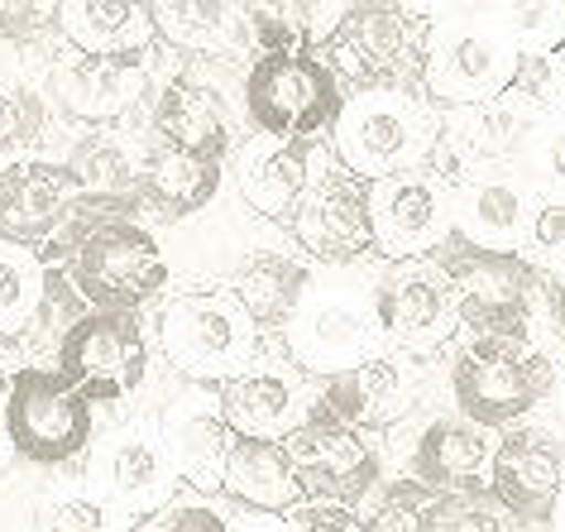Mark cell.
<instances>
[{"label": "cell", "mask_w": 565, "mask_h": 532, "mask_svg": "<svg viewBox=\"0 0 565 532\" xmlns=\"http://www.w3.org/2000/svg\"><path fill=\"white\" fill-rule=\"evenodd\" d=\"M431 259L456 288L460 327L470 336L536 341V302H546V278L522 255H499V249H479L450 235Z\"/></svg>", "instance_id": "cell-8"}, {"label": "cell", "mask_w": 565, "mask_h": 532, "mask_svg": "<svg viewBox=\"0 0 565 532\" xmlns=\"http://www.w3.org/2000/svg\"><path fill=\"white\" fill-rule=\"evenodd\" d=\"M565 494V437L561 427L522 417L518 427L499 432L489 466V499L513 523H551Z\"/></svg>", "instance_id": "cell-15"}, {"label": "cell", "mask_w": 565, "mask_h": 532, "mask_svg": "<svg viewBox=\"0 0 565 532\" xmlns=\"http://www.w3.org/2000/svg\"><path fill=\"white\" fill-rule=\"evenodd\" d=\"M331 153L360 183L436 168L441 110L422 92H350L331 125Z\"/></svg>", "instance_id": "cell-3"}, {"label": "cell", "mask_w": 565, "mask_h": 532, "mask_svg": "<svg viewBox=\"0 0 565 532\" xmlns=\"http://www.w3.org/2000/svg\"><path fill=\"white\" fill-rule=\"evenodd\" d=\"M159 427H163V441L173 451V466L178 475L188 480L196 494H221V475H225V456H231V432L221 423V408H216V394L206 389H188L178 394L173 403H163L159 413Z\"/></svg>", "instance_id": "cell-28"}, {"label": "cell", "mask_w": 565, "mask_h": 532, "mask_svg": "<svg viewBox=\"0 0 565 532\" xmlns=\"http://www.w3.org/2000/svg\"><path fill=\"white\" fill-rule=\"evenodd\" d=\"M49 130V96L30 82L0 87V153L34 149Z\"/></svg>", "instance_id": "cell-39"}, {"label": "cell", "mask_w": 565, "mask_h": 532, "mask_svg": "<svg viewBox=\"0 0 565 532\" xmlns=\"http://www.w3.org/2000/svg\"><path fill=\"white\" fill-rule=\"evenodd\" d=\"M245 34L254 58H278V53H312L298 24V6H245Z\"/></svg>", "instance_id": "cell-41"}, {"label": "cell", "mask_w": 565, "mask_h": 532, "mask_svg": "<svg viewBox=\"0 0 565 532\" xmlns=\"http://www.w3.org/2000/svg\"><path fill=\"white\" fill-rule=\"evenodd\" d=\"M34 532H130V523L116 503H106L92 489H58V494L39 499Z\"/></svg>", "instance_id": "cell-37"}, {"label": "cell", "mask_w": 565, "mask_h": 532, "mask_svg": "<svg viewBox=\"0 0 565 532\" xmlns=\"http://www.w3.org/2000/svg\"><path fill=\"white\" fill-rule=\"evenodd\" d=\"M522 259L542 278H565V192H536Z\"/></svg>", "instance_id": "cell-38"}, {"label": "cell", "mask_w": 565, "mask_h": 532, "mask_svg": "<svg viewBox=\"0 0 565 532\" xmlns=\"http://www.w3.org/2000/svg\"><path fill=\"white\" fill-rule=\"evenodd\" d=\"M221 494L231 503H239L245 513H259V518H282L302 503L298 475H292L282 446L278 441H245V437L231 441Z\"/></svg>", "instance_id": "cell-30"}, {"label": "cell", "mask_w": 565, "mask_h": 532, "mask_svg": "<svg viewBox=\"0 0 565 532\" xmlns=\"http://www.w3.org/2000/svg\"><path fill=\"white\" fill-rule=\"evenodd\" d=\"M130 532H231V513L211 499H173L163 509L135 518Z\"/></svg>", "instance_id": "cell-42"}, {"label": "cell", "mask_w": 565, "mask_h": 532, "mask_svg": "<svg viewBox=\"0 0 565 532\" xmlns=\"http://www.w3.org/2000/svg\"><path fill=\"white\" fill-rule=\"evenodd\" d=\"M321 403V389L307 384V374H298L288 360H268L259 355L239 380L216 389V408L231 437L245 441H278L288 432H298L312 408Z\"/></svg>", "instance_id": "cell-18"}, {"label": "cell", "mask_w": 565, "mask_h": 532, "mask_svg": "<svg viewBox=\"0 0 565 532\" xmlns=\"http://www.w3.org/2000/svg\"><path fill=\"white\" fill-rule=\"evenodd\" d=\"M282 532H360V513L341 509V503H321V499H302L292 513L278 518Z\"/></svg>", "instance_id": "cell-45"}, {"label": "cell", "mask_w": 565, "mask_h": 532, "mask_svg": "<svg viewBox=\"0 0 565 532\" xmlns=\"http://www.w3.org/2000/svg\"><path fill=\"white\" fill-rule=\"evenodd\" d=\"M556 518H561V528H565V494H561V503H556Z\"/></svg>", "instance_id": "cell-50"}, {"label": "cell", "mask_w": 565, "mask_h": 532, "mask_svg": "<svg viewBox=\"0 0 565 532\" xmlns=\"http://www.w3.org/2000/svg\"><path fill=\"white\" fill-rule=\"evenodd\" d=\"M532 130H536V120L513 110L508 102L441 110L436 173H441L450 188L465 183V178H479V173H503L508 163H522Z\"/></svg>", "instance_id": "cell-22"}, {"label": "cell", "mask_w": 565, "mask_h": 532, "mask_svg": "<svg viewBox=\"0 0 565 532\" xmlns=\"http://www.w3.org/2000/svg\"><path fill=\"white\" fill-rule=\"evenodd\" d=\"M10 456L39 470H63L82 460L96 441V408L53 365H20L0 403Z\"/></svg>", "instance_id": "cell-7"}, {"label": "cell", "mask_w": 565, "mask_h": 532, "mask_svg": "<svg viewBox=\"0 0 565 532\" xmlns=\"http://www.w3.org/2000/svg\"><path fill=\"white\" fill-rule=\"evenodd\" d=\"M551 398H556V408L565 417V360H561V370H556V389H551Z\"/></svg>", "instance_id": "cell-48"}, {"label": "cell", "mask_w": 565, "mask_h": 532, "mask_svg": "<svg viewBox=\"0 0 565 532\" xmlns=\"http://www.w3.org/2000/svg\"><path fill=\"white\" fill-rule=\"evenodd\" d=\"M431 20L413 6H350L321 58L350 92H422Z\"/></svg>", "instance_id": "cell-6"}, {"label": "cell", "mask_w": 565, "mask_h": 532, "mask_svg": "<svg viewBox=\"0 0 565 532\" xmlns=\"http://www.w3.org/2000/svg\"><path fill=\"white\" fill-rule=\"evenodd\" d=\"M288 235L307 249L321 269H355L364 255H374V226H370V183H360L355 173H345L341 163L321 168L317 188L307 192L302 212L292 216Z\"/></svg>", "instance_id": "cell-16"}, {"label": "cell", "mask_w": 565, "mask_h": 532, "mask_svg": "<svg viewBox=\"0 0 565 532\" xmlns=\"http://www.w3.org/2000/svg\"><path fill=\"white\" fill-rule=\"evenodd\" d=\"M231 532H282V528H278V518L254 513V518H231Z\"/></svg>", "instance_id": "cell-47"}, {"label": "cell", "mask_w": 565, "mask_h": 532, "mask_svg": "<svg viewBox=\"0 0 565 532\" xmlns=\"http://www.w3.org/2000/svg\"><path fill=\"white\" fill-rule=\"evenodd\" d=\"M53 106L67 120L110 125L149 96V53H77L67 49L49 73Z\"/></svg>", "instance_id": "cell-20"}, {"label": "cell", "mask_w": 565, "mask_h": 532, "mask_svg": "<svg viewBox=\"0 0 565 532\" xmlns=\"http://www.w3.org/2000/svg\"><path fill=\"white\" fill-rule=\"evenodd\" d=\"M0 39L6 44H39L58 34V6H0Z\"/></svg>", "instance_id": "cell-44"}, {"label": "cell", "mask_w": 565, "mask_h": 532, "mask_svg": "<svg viewBox=\"0 0 565 532\" xmlns=\"http://www.w3.org/2000/svg\"><path fill=\"white\" fill-rule=\"evenodd\" d=\"M53 370L92 403H125L149 384V331L139 312H87L63 336Z\"/></svg>", "instance_id": "cell-12"}, {"label": "cell", "mask_w": 565, "mask_h": 532, "mask_svg": "<svg viewBox=\"0 0 565 532\" xmlns=\"http://www.w3.org/2000/svg\"><path fill=\"white\" fill-rule=\"evenodd\" d=\"M370 302H374V317H379V331H384L388 350H403L413 360L450 345L465 331L456 288H450V278L436 259H403V264L374 269Z\"/></svg>", "instance_id": "cell-11"}, {"label": "cell", "mask_w": 565, "mask_h": 532, "mask_svg": "<svg viewBox=\"0 0 565 532\" xmlns=\"http://www.w3.org/2000/svg\"><path fill=\"white\" fill-rule=\"evenodd\" d=\"M239 106L249 130L264 139H321L341 116L345 87L321 53H278L249 63L239 77Z\"/></svg>", "instance_id": "cell-9"}, {"label": "cell", "mask_w": 565, "mask_h": 532, "mask_svg": "<svg viewBox=\"0 0 565 532\" xmlns=\"http://www.w3.org/2000/svg\"><path fill=\"white\" fill-rule=\"evenodd\" d=\"M39 259L63 269L92 312H139L173 284V259L135 198H82Z\"/></svg>", "instance_id": "cell-1"}, {"label": "cell", "mask_w": 565, "mask_h": 532, "mask_svg": "<svg viewBox=\"0 0 565 532\" xmlns=\"http://www.w3.org/2000/svg\"><path fill=\"white\" fill-rule=\"evenodd\" d=\"M10 456V441H6V427H0V460Z\"/></svg>", "instance_id": "cell-49"}, {"label": "cell", "mask_w": 565, "mask_h": 532, "mask_svg": "<svg viewBox=\"0 0 565 532\" xmlns=\"http://www.w3.org/2000/svg\"><path fill=\"white\" fill-rule=\"evenodd\" d=\"M159 350L178 380L221 389L264 355V336L231 298V288H188L159 307Z\"/></svg>", "instance_id": "cell-4"}, {"label": "cell", "mask_w": 565, "mask_h": 532, "mask_svg": "<svg viewBox=\"0 0 565 532\" xmlns=\"http://www.w3.org/2000/svg\"><path fill=\"white\" fill-rule=\"evenodd\" d=\"M436 518H441V494L422 489L407 475H393L364 499L360 532H436Z\"/></svg>", "instance_id": "cell-35"}, {"label": "cell", "mask_w": 565, "mask_h": 532, "mask_svg": "<svg viewBox=\"0 0 565 532\" xmlns=\"http://www.w3.org/2000/svg\"><path fill=\"white\" fill-rule=\"evenodd\" d=\"M518 168L536 192H565V110L536 120L527 153H522Z\"/></svg>", "instance_id": "cell-40"}, {"label": "cell", "mask_w": 565, "mask_h": 532, "mask_svg": "<svg viewBox=\"0 0 565 532\" xmlns=\"http://www.w3.org/2000/svg\"><path fill=\"white\" fill-rule=\"evenodd\" d=\"M370 226L384 264L431 259L456 235V188L436 168L370 183Z\"/></svg>", "instance_id": "cell-14"}, {"label": "cell", "mask_w": 565, "mask_h": 532, "mask_svg": "<svg viewBox=\"0 0 565 532\" xmlns=\"http://www.w3.org/2000/svg\"><path fill=\"white\" fill-rule=\"evenodd\" d=\"M153 34L192 58H231L249 44L245 34V6H221V0H163L149 6Z\"/></svg>", "instance_id": "cell-31"}, {"label": "cell", "mask_w": 565, "mask_h": 532, "mask_svg": "<svg viewBox=\"0 0 565 532\" xmlns=\"http://www.w3.org/2000/svg\"><path fill=\"white\" fill-rule=\"evenodd\" d=\"M518 63V44L503 30V20H431L427 63H422V96L436 110L484 106L508 92Z\"/></svg>", "instance_id": "cell-10"}, {"label": "cell", "mask_w": 565, "mask_h": 532, "mask_svg": "<svg viewBox=\"0 0 565 532\" xmlns=\"http://www.w3.org/2000/svg\"><path fill=\"white\" fill-rule=\"evenodd\" d=\"M513 110L532 120H546L565 110V49H546V53H518L508 92L499 96Z\"/></svg>", "instance_id": "cell-36"}, {"label": "cell", "mask_w": 565, "mask_h": 532, "mask_svg": "<svg viewBox=\"0 0 565 532\" xmlns=\"http://www.w3.org/2000/svg\"><path fill=\"white\" fill-rule=\"evenodd\" d=\"M139 159L145 149H135L125 135L116 130H92L67 149V173L77 178V188L87 198H135V178H139Z\"/></svg>", "instance_id": "cell-33"}, {"label": "cell", "mask_w": 565, "mask_h": 532, "mask_svg": "<svg viewBox=\"0 0 565 532\" xmlns=\"http://www.w3.org/2000/svg\"><path fill=\"white\" fill-rule=\"evenodd\" d=\"M58 34L77 53H149L153 20L130 0H63Z\"/></svg>", "instance_id": "cell-32"}, {"label": "cell", "mask_w": 565, "mask_h": 532, "mask_svg": "<svg viewBox=\"0 0 565 532\" xmlns=\"http://www.w3.org/2000/svg\"><path fill=\"white\" fill-rule=\"evenodd\" d=\"M536 188L522 173H479L456 183V235L465 245L522 255Z\"/></svg>", "instance_id": "cell-27"}, {"label": "cell", "mask_w": 565, "mask_h": 532, "mask_svg": "<svg viewBox=\"0 0 565 532\" xmlns=\"http://www.w3.org/2000/svg\"><path fill=\"white\" fill-rule=\"evenodd\" d=\"M282 456H288L292 475H298L302 499L321 503H341V509H364V499L384 485V460L379 446L370 441V432H355L321 408L312 417L282 437Z\"/></svg>", "instance_id": "cell-13"}, {"label": "cell", "mask_w": 565, "mask_h": 532, "mask_svg": "<svg viewBox=\"0 0 565 532\" xmlns=\"http://www.w3.org/2000/svg\"><path fill=\"white\" fill-rule=\"evenodd\" d=\"M225 188V168L192 159V153H173L159 145H145L135 178V202L139 221H163V226H188V221L206 216Z\"/></svg>", "instance_id": "cell-26"}, {"label": "cell", "mask_w": 565, "mask_h": 532, "mask_svg": "<svg viewBox=\"0 0 565 532\" xmlns=\"http://www.w3.org/2000/svg\"><path fill=\"white\" fill-rule=\"evenodd\" d=\"M327 163H331V149L321 145V139L254 135V145H245V153H239V202H245L254 216L292 226V216L302 212L307 192L317 188Z\"/></svg>", "instance_id": "cell-24"}, {"label": "cell", "mask_w": 565, "mask_h": 532, "mask_svg": "<svg viewBox=\"0 0 565 532\" xmlns=\"http://www.w3.org/2000/svg\"><path fill=\"white\" fill-rule=\"evenodd\" d=\"M278 341H282V360L321 384L388 350L384 331H379V317H374V302H370V284L360 288L345 274H331V278L317 274L298 317L282 327Z\"/></svg>", "instance_id": "cell-5"}, {"label": "cell", "mask_w": 565, "mask_h": 532, "mask_svg": "<svg viewBox=\"0 0 565 532\" xmlns=\"http://www.w3.org/2000/svg\"><path fill=\"white\" fill-rule=\"evenodd\" d=\"M87 198L63 159H10L0 163V245L44 255L67 212Z\"/></svg>", "instance_id": "cell-21"}, {"label": "cell", "mask_w": 565, "mask_h": 532, "mask_svg": "<svg viewBox=\"0 0 565 532\" xmlns=\"http://www.w3.org/2000/svg\"><path fill=\"white\" fill-rule=\"evenodd\" d=\"M546 317L565 345V278H546Z\"/></svg>", "instance_id": "cell-46"}, {"label": "cell", "mask_w": 565, "mask_h": 532, "mask_svg": "<svg viewBox=\"0 0 565 532\" xmlns=\"http://www.w3.org/2000/svg\"><path fill=\"white\" fill-rule=\"evenodd\" d=\"M149 145L192 153V159L221 163L235 149V120L225 110V96L211 87L206 77H196L192 67H182L153 92L149 106Z\"/></svg>", "instance_id": "cell-23"}, {"label": "cell", "mask_w": 565, "mask_h": 532, "mask_svg": "<svg viewBox=\"0 0 565 532\" xmlns=\"http://www.w3.org/2000/svg\"><path fill=\"white\" fill-rule=\"evenodd\" d=\"M436 532H518V528L489 494H465V499H441Z\"/></svg>", "instance_id": "cell-43"}, {"label": "cell", "mask_w": 565, "mask_h": 532, "mask_svg": "<svg viewBox=\"0 0 565 532\" xmlns=\"http://www.w3.org/2000/svg\"><path fill=\"white\" fill-rule=\"evenodd\" d=\"M87 480H96L92 494H102L106 503H116L130 518H145L153 509H163V503H173V485L182 475L163 441L159 417H135L130 427L110 432L92 451Z\"/></svg>", "instance_id": "cell-17"}, {"label": "cell", "mask_w": 565, "mask_h": 532, "mask_svg": "<svg viewBox=\"0 0 565 532\" xmlns=\"http://www.w3.org/2000/svg\"><path fill=\"white\" fill-rule=\"evenodd\" d=\"M561 360H551L542 341H518V336H470L465 331L450 345L446 384L465 423L484 432H508L542 398L556 389Z\"/></svg>", "instance_id": "cell-2"}, {"label": "cell", "mask_w": 565, "mask_h": 532, "mask_svg": "<svg viewBox=\"0 0 565 532\" xmlns=\"http://www.w3.org/2000/svg\"><path fill=\"white\" fill-rule=\"evenodd\" d=\"M44 278H49V264L34 249L0 245V336L6 341L30 336L39 302H44Z\"/></svg>", "instance_id": "cell-34"}, {"label": "cell", "mask_w": 565, "mask_h": 532, "mask_svg": "<svg viewBox=\"0 0 565 532\" xmlns=\"http://www.w3.org/2000/svg\"><path fill=\"white\" fill-rule=\"evenodd\" d=\"M312 278H317V269L307 259L268 245L239 264V269L225 278V288H231V298L245 307V317L259 327V336H282V327L298 317Z\"/></svg>", "instance_id": "cell-29"}, {"label": "cell", "mask_w": 565, "mask_h": 532, "mask_svg": "<svg viewBox=\"0 0 565 532\" xmlns=\"http://www.w3.org/2000/svg\"><path fill=\"white\" fill-rule=\"evenodd\" d=\"M427 389H431V370L422 360L403 355V350H384V355L321 384V408L355 432H384L403 423L407 413H417Z\"/></svg>", "instance_id": "cell-19"}, {"label": "cell", "mask_w": 565, "mask_h": 532, "mask_svg": "<svg viewBox=\"0 0 565 532\" xmlns=\"http://www.w3.org/2000/svg\"><path fill=\"white\" fill-rule=\"evenodd\" d=\"M493 446H499V437L465 423V417H431L407 446V480H417L441 499L489 494Z\"/></svg>", "instance_id": "cell-25"}]
</instances>
